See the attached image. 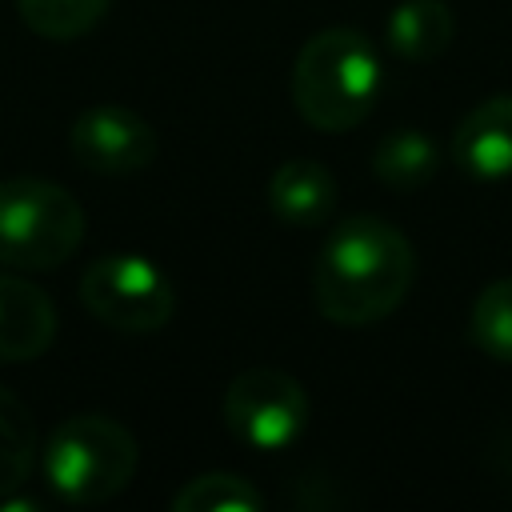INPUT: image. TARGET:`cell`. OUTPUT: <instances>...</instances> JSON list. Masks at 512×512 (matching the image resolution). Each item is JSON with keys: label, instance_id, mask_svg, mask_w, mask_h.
<instances>
[{"label": "cell", "instance_id": "7c38bea8", "mask_svg": "<svg viewBox=\"0 0 512 512\" xmlns=\"http://www.w3.org/2000/svg\"><path fill=\"white\" fill-rule=\"evenodd\" d=\"M436 168H440V144L420 128H400V132L384 136L372 156L376 180H384L396 192L424 188L436 176Z\"/></svg>", "mask_w": 512, "mask_h": 512}, {"label": "cell", "instance_id": "5b68a950", "mask_svg": "<svg viewBox=\"0 0 512 512\" xmlns=\"http://www.w3.org/2000/svg\"><path fill=\"white\" fill-rule=\"evenodd\" d=\"M80 304L116 332H160L176 312L172 280L140 252H104L80 276Z\"/></svg>", "mask_w": 512, "mask_h": 512}, {"label": "cell", "instance_id": "9a60e30c", "mask_svg": "<svg viewBox=\"0 0 512 512\" xmlns=\"http://www.w3.org/2000/svg\"><path fill=\"white\" fill-rule=\"evenodd\" d=\"M468 336L488 360L512 364V276H500L480 288V296L472 300Z\"/></svg>", "mask_w": 512, "mask_h": 512}, {"label": "cell", "instance_id": "8fae6325", "mask_svg": "<svg viewBox=\"0 0 512 512\" xmlns=\"http://www.w3.org/2000/svg\"><path fill=\"white\" fill-rule=\"evenodd\" d=\"M456 36V16L444 0H400L384 20V44L404 64L436 60Z\"/></svg>", "mask_w": 512, "mask_h": 512}, {"label": "cell", "instance_id": "52a82bcc", "mask_svg": "<svg viewBox=\"0 0 512 512\" xmlns=\"http://www.w3.org/2000/svg\"><path fill=\"white\" fill-rule=\"evenodd\" d=\"M68 148L96 176H132L156 160V128L124 104H92L72 120Z\"/></svg>", "mask_w": 512, "mask_h": 512}, {"label": "cell", "instance_id": "3957f363", "mask_svg": "<svg viewBox=\"0 0 512 512\" xmlns=\"http://www.w3.org/2000/svg\"><path fill=\"white\" fill-rule=\"evenodd\" d=\"M136 464V436L104 412H80L60 420L40 452L48 488L68 504H104L120 496L136 476Z\"/></svg>", "mask_w": 512, "mask_h": 512}, {"label": "cell", "instance_id": "30bf717a", "mask_svg": "<svg viewBox=\"0 0 512 512\" xmlns=\"http://www.w3.org/2000/svg\"><path fill=\"white\" fill-rule=\"evenodd\" d=\"M336 176L308 156L284 160L268 180V208L288 228H320L336 208Z\"/></svg>", "mask_w": 512, "mask_h": 512}, {"label": "cell", "instance_id": "277c9868", "mask_svg": "<svg viewBox=\"0 0 512 512\" xmlns=\"http://www.w3.org/2000/svg\"><path fill=\"white\" fill-rule=\"evenodd\" d=\"M84 240L80 200L40 176L0 180V264L16 272H48L76 256Z\"/></svg>", "mask_w": 512, "mask_h": 512}, {"label": "cell", "instance_id": "9c48e42d", "mask_svg": "<svg viewBox=\"0 0 512 512\" xmlns=\"http://www.w3.org/2000/svg\"><path fill=\"white\" fill-rule=\"evenodd\" d=\"M56 304L16 272H0V364H24L52 348Z\"/></svg>", "mask_w": 512, "mask_h": 512}, {"label": "cell", "instance_id": "7a4b0ae2", "mask_svg": "<svg viewBox=\"0 0 512 512\" xmlns=\"http://www.w3.org/2000/svg\"><path fill=\"white\" fill-rule=\"evenodd\" d=\"M384 64L360 28H324L308 36L292 64V104L320 132H352L376 108Z\"/></svg>", "mask_w": 512, "mask_h": 512}, {"label": "cell", "instance_id": "2e32d148", "mask_svg": "<svg viewBox=\"0 0 512 512\" xmlns=\"http://www.w3.org/2000/svg\"><path fill=\"white\" fill-rule=\"evenodd\" d=\"M112 0H16L20 20L44 40H76L92 32Z\"/></svg>", "mask_w": 512, "mask_h": 512}, {"label": "cell", "instance_id": "ba28073f", "mask_svg": "<svg viewBox=\"0 0 512 512\" xmlns=\"http://www.w3.org/2000/svg\"><path fill=\"white\" fill-rule=\"evenodd\" d=\"M452 164L472 180L512 176V92L480 100L452 132Z\"/></svg>", "mask_w": 512, "mask_h": 512}, {"label": "cell", "instance_id": "e0dca14e", "mask_svg": "<svg viewBox=\"0 0 512 512\" xmlns=\"http://www.w3.org/2000/svg\"><path fill=\"white\" fill-rule=\"evenodd\" d=\"M496 468H500V476L512 484V436H504V444L496 448Z\"/></svg>", "mask_w": 512, "mask_h": 512}, {"label": "cell", "instance_id": "8992f818", "mask_svg": "<svg viewBox=\"0 0 512 512\" xmlns=\"http://www.w3.org/2000/svg\"><path fill=\"white\" fill-rule=\"evenodd\" d=\"M224 424L228 432L256 452H284L308 428V392L296 376L280 368H244L224 388Z\"/></svg>", "mask_w": 512, "mask_h": 512}, {"label": "cell", "instance_id": "6da1fadb", "mask_svg": "<svg viewBox=\"0 0 512 512\" xmlns=\"http://www.w3.org/2000/svg\"><path fill=\"white\" fill-rule=\"evenodd\" d=\"M416 280V252L408 236L384 216L340 220L316 256L312 296L324 320L340 328H368L392 316Z\"/></svg>", "mask_w": 512, "mask_h": 512}, {"label": "cell", "instance_id": "5bb4252c", "mask_svg": "<svg viewBox=\"0 0 512 512\" xmlns=\"http://www.w3.org/2000/svg\"><path fill=\"white\" fill-rule=\"evenodd\" d=\"M176 512H260V488L240 472H200L184 480L172 496Z\"/></svg>", "mask_w": 512, "mask_h": 512}, {"label": "cell", "instance_id": "4fadbf2b", "mask_svg": "<svg viewBox=\"0 0 512 512\" xmlns=\"http://www.w3.org/2000/svg\"><path fill=\"white\" fill-rule=\"evenodd\" d=\"M36 420H32V408L0 388V500H8L12 492H20L36 468Z\"/></svg>", "mask_w": 512, "mask_h": 512}]
</instances>
